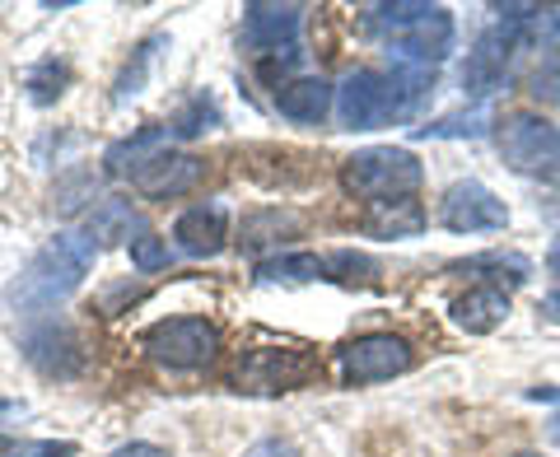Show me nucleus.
<instances>
[{"label":"nucleus","instance_id":"obj_1","mask_svg":"<svg viewBox=\"0 0 560 457\" xmlns=\"http://www.w3.org/2000/svg\"><path fill=\"white\" fill-rule=\"evenodd\" d=\"M434 94V66L397 61L393 70H350L337 90V117L350 131H374L407 121Z\"/></svg>","mask_w":560,"mask_h":457},{"label":"nucleus","instance_id":"obj_2","mask_svg":"<svg viewBox=\"0 0 560 457\" xmlns=\"http://www.w3.org/2000/svg\"><path fill=\"white\" fill-rule=\"evenodd\" d=\"M98 257V243L84 234V228H66L47 243L43 253H33L28 267L14 276V285L5 290V304L24 318H47L51 308L80 290V280L90 276Z\"/></svg>","mask_w":560,"mask_h":457},{"label":"nucleus","instance_id":"obj_3","mask_svg":"<svg viewBox=\"0 0 560 457\" xmlns=\"http://www.w3.org/2000/svg\"><path fill=\"white\" fill-rule=\"evenodd\" d=\"M425 183V168L411 150L401 145H374V150H360L341 164V187L350 197L383 206V201H407L416 197V187Z\"/></svg>","mask_w":560,"mask_h":457},{"label":"nucleus","instance_id":"obj_4","mask_svg":"<svg viewBox=\"0 0 560 457\" xmlns=\"http://www.w3.org/2000/svg\"><path fill=\"white\" fill-rule=\"evenodd\" d=\"M500 160L523 178H556L560 173V127L541 113H510L495 131Z\"/></svg>","mask_w":560,"mask_h":457},{"label":"nucleus","instance_id":"obj_5","mask_svg":"<svg viewBox=\"0 0 560 457\" xmlns=\"http://www.w3.org/2000/svg\"><path fill=\"white\" fill-rule=\"evenodd\" d=\"M323 374V364L300 345H253L234 364L238 392H294Z\"/></svg>","mask_w":560,"mask_h":457},{"label":"nucleus","instance_id":"obj_6","mask_svg":"<svg viewBox=\"0 0 560 457\" xmlns=\"http://www.w3.org/2000/svg\"><path fill=\"white\" fill-rule=\"evenodd\" d=\"M140 345H145V355L164 368H201V364L215 360L220 331L206 318H164V323L145 327Z\"/></svg>","mask_w":560,"mask_h":457},{"label":"nucleus","instance_id":"obj_7","mask_svg":"<svg viewBox=\"0 0 560 457\" xmlns=\"http://www.w3.org/2000/svg\"><path fill=\"white\" fill-rule=\"evenodd\" d=\"M341 374L350 388H364V383H383L397 378L416 364V350L407 337H393V331H364V337L341 345Z\"/></svg>","mask_w":560,"mask_h":457},{"label":"nucleus","instance_id":"obj_8","mask_svg":"<svg viewBox=\"0 0 560 457\" xmlns=\"http://www.w3.org/2000/svg\"><path fill=\"white\" fill-rule=\"evenodd\" d=\"M440 224L453 228V234H490V228H504L510 224V210L504 201L490 191L486 183L467 178V183H453L440 201Z\"/></svg>","mask_w":560,"mask_h":457},{"label":"nucleus","instance_id":"obj_9","mask_svg":"<svg viewBox=\"0 0 560 457\" xmlns=\"http://www.w3.org/2000/svg\"><path fill=\"white\" fill-rule=\"evenodd\" d=\"M24 355L47 378H75L84 368V350L75 341V331H70L66 323H57V318H43L38 327L24 331Z\"/></svg>","mask_w":560,"mask_h":457},{"label":"nucleus","instance_id":"obj_10","mask_svg":"<svg viewBox=\"0 0 560 457\" xmlns=\"http://www.w3.org/2000/svg\"><path fill=\"white\" fill-rule=\"evenodd\" d=\"M201 178H206V164L197 160V154L164 150V154H154L145 168L131 173V187L145 201H173V197H187L191 187H201Z\"/></svg>","mask_w":560,"mask_h":457},{"label":"nucleus","instance_id":"obj_11","mask_svg":"<svg viewBox=\"0 0 560 457\" xmlns=\"http://www.w3.org/2000/svg\"><path fill=\"white\" fill-rule=\"evenodd\" d=\"M300 20L304 10L300 5H267V0H253V5H243V43L261 57H276V51L285 47H300Z\"/></svg>","mask_w":560,"mask_h":457},{"label":"nucleus","instance_id":"obj_12","mask_svg":"<svg viewBox=\"0 0 560 457\" xmlns=\"http://www.w3.org/2000/svg\"><path fill=\"white\" fill-rule=\"evenodd\" d=\"M393 47L401 51V61L411 66H434L453 51V14L444 5H430L425 14H416L407 28L393 33Z\"/></svg>","mask_w":560,"mask_h":457},{"label":"nucleus","instance_id":"obj_13","mask_svg":"<svg viewBox=\"0 0 560 457\" xmlns=\"http://www.w3.org/2000/svg\"><path fill=\"white\" fill-rule=\"evenodd\" d=\"M448 313L467 337H486V331H495L504 318H510V294L500 285H471L467 294L453 298Z\"/></svg>","mask_w":560,"mask_h":457},{"label":"nucleus","instance_id":"obj_14","mask_svg":"<svg viewBox=\"0 0 560 457\" xmlns=\"http://www.w3.org/2000/svg\"><path fill=\"white\" fill-rule=\"evenodd\" d=\"M331 103H337V90L318 75H300V80L276 84V113L290 117V121H308L313 127V121H323L331 113Z\"/></svg>","mask_w":560,"mask_h":457},{"label":"nucleus","instance_id":"obj_15","mask_svg":"<svg viewBox=\"0 0 560 457\" xmlns=\"http://www.w3.org/2000/svg\"><path fill=\"white\" fill-rule=\"evenodd\" d=\"M173 238H178V248L187 257H215L224 248V238H230V228H224V206L183 210L178 224H173Z\"/></svg>","mask_w":560,"mask_h":457},{"label":"nucleus","instance_id":"obj_16","mask_svg":"<svg viewBox=\"0 0 560 457\" xmlns=\"http://www.w3.org/2000/svg\"><path fill=\"white\" fill-rule=\"evenodd\" d=\"M84 234H90L98 248H103V243H136V238H145L150 228H145L140 210L127 197H108V201H98L90 210V220H84Z\"/></svg>","mask_w":560,"mask_h":457},{"label":"nucleus","instance_id":"obj_17","mask_svg":"<svg viewBox=\"0 0 560 457\" xmlns=\"http://www.w3.org/2000/svg\"><path fill=\"white\" fill-rule=\"evenodd\" d=\"M168 127H140L136 136L127 140H117V145H108V154H103V164H108V173H136V168H145L154 154H164L168 150Z\"/></svg>","mask_w":560,"mask_h":457},{"label":"nucleus","instance_id":"obj_18","mask_svg":"<svg viewBox=\"0 0 560 457\" xmlns=\"http://www.w3.org/2000/svg\"><path fill=\"white\" fill-rule=\"evenodd\" d=\"M257 280H290V285L327 280V257H318V253H280V257L257 261Z\"/></svg>","mask_w":560,"mask_h":457},{"label":"nucleus","instance_id":"obj_19","mask_svg":"<svg viewBox=\"0 0 560 457\" xmlns=\"http://www.w3.org/2000/svg\"><path fill=\"white\" fill-rule=\"evenodd\" d=\"M420 224H425V210H420L411 197L370 206V228L378 238H411V234H420Z\"/></svg>","mask_w":560,"mask_h":457},{"label":"nucleus","instance_id":"obj_20","mask_svg":"<svg viewBox=\"0 0 560 457\" xmlns=\"http://www.w3.org/2000/svg\"><path fill=\"white\" fill-rule=\"evenodd\" d=\"M66 84H70V70H66V61H38L28 70V80H24V90H28V98L38 103V108H51L61 94H66Z\"/></svg>","mask_w":560,"mask_h":457},{"label":"nucleus","instance_id":"obj_21","mask_svg":"<svg viewBox=\"0 0 560 457\" xmlns=\"http://www.w3.org/2000/svg\"><path fill=\"white\" fill-rule=\"evenodd\" d=\"M94 191H98V173L94 168H75V173H66V178L57 183V191H51V206H57L61 215H75V210H84L94 201Z\"/></svg>","mask_w":560,"mask_h":457},{"label":"nucleus","instance_id":"obj_22","mask_svg":"<svg viewBox=\"0 0 560 457\" xmlns=\"http://www.w3.org/2000/svg\"><path fill=\"white\" fill-rule=\"evenodd\" d=\"M154 47H164V38H145L140 43L136 51H131V61H127V70H121L117 75V103H127V98H136L140 90H145V80H150V66H154V57H160V51Z\"/></svg>","mask_w":560,"mask_h":457},{"label":"nucleus","instance_id":"obj_23","mask_svg":"<svg viewBox=\"0 0 560 457\" xmlns=\"http://www.w3.org/2000/svg\"><path fill=\"white\" fill-rule=\"evenodd\" d=\"M300 220L290 210H257V215L243 220V243L248 248H261V243H280V234H294Z\"/></svg>","mask_w":560,"mask_h":457},{"label":"nucleus","instance_id":"obj_24","mask_svg":"<svg viewBox=\"0 0 560 457\" xmlns=\"http://www.w3.org/2000/svg\"><path fill=\"white\" fill-rule=\"evenodd\" d=\"M453 271H463V276H481V271H510V280L518 285V280H528L533 276V261L528 257H518V253H481V257H467V261H458Z\"/></svg>","mask_w":560,"mask_h":457},{"label":"nucleus","instance_id":"obj_25","mask_svg":"<svg viewBox=\"0 0 560 457\" xmlns=\"http://www.w3.org/2000/svg\"><path fill=\"white\" fill-rule=\"evenodd\" d=\"M528 94L547 108H560V43H551L547 57L537 61V70L528 75Z\"/></svg>","mask_w":560,"mask_h":457},{"label":"nucleus","instance_id":"obj_26","mask_svg":"<svg viewBox=\"0 0 560 457\" xmlns=\"http://www.w3.org/2000/svg\"><path fill=\"white\" fill-rule=\"evenodd\" d=\"M220 127V108H215V98H206V94H197L187 103V108L178 113V121H173V136H183V140H191V136H206V131H215Z\"/></svg>","mask_w":560,"mask_h":457},{"label":"nucleus","instance_id":"obj_27","mask_svg":"<svg viewBox=\"0 0 560 457\" xmlns=\"http://www.w3.org/2000/svg\"><path fill=\"white\" fill-rule=\"evenodd\" d=\"M0 457H75V444H66V438H10V434H0Z\"/></svg>","mask_w":560,"mask_h":457},{"label":"nucleus","instance_id":"obj_28","mask_svg":"<svg viewBox=\"0 0 560 457\" xmlns=\"http://www.w3.org/2000/svg\"><path fill=\"white\" fill-rule=\"evenodd\" d=\"M486 127V108H471V113H453V117H440L430 127H416L420 136H434V140H448V136H481Z\"/></svg>","mask_w":560,"mask_h":457},{"label":"nucleus","instance_id":"obj_29","mask_svg":"<svg viewBox=\"0 0 560 457\" xmlns=\"http://www.w3.org/2000/svg\"><path fill=\"white\" fill-rule=\"evenodd\" d=\"M131 267L136 271H164L168 267V243L160 238V234H145V238H136L131 243Z\"/></svg>","mask_w":560,"mask_h":457},{"label":"nucleus","instance_id":"obj_30","mask_svg":"<svg viewBox=\"0 0 560 457\" xmlns=\"http://www.w3.org/2000/svg\"><path fill=\"white\" fill-rule=\"evenodd\" d=\"M331 271H341L337 280H346V285H355V280H374L378 267L360 253H337V257H327V280H331Z\"/></svg>","mask_w":560,"mask_h":457},{"label":"nucleus","instance_id":"obj_31","mask_svg":"<svg viewBox=\"0 0 560 457\" xmlns=\"http://www.w3.org/2000/svg\"><path fill=\"white\" fill-rule=\"evenodd\" d=\"M243 457H300V448H294L290 438H261V444H253Z\"/></svg>","mask_w":560,"mask_h":457},{"label":"nucleus","instance_id":"obj_32","mask_svg":"<svg viewBox=\"0 0 560 457\" xmlns=\"http://www.w3.org/2000/svg\"><path fill=\"white\" fill-rule=\"evenodd\" d=\"M113 457H168L160 444H140V438H136V444H121Z\"/></svg>","mask_w":560,"mask_h":457},{"label":"nucleus","instance_id":"obj_33","mask_svg":"<svg viewBox=\"0 0 560 457\" xmlns=\"http://www.w3.org/2000/svg\"><path fill=\"white\" fill-rule=\"evenodd\" d=\"M541 313H547L551 323H560V290H556V294H547V298H541Z\"/></svg>","mask_w":560,"mask_h":457},{"label":"nucleus","instance_id":"obj_34","mask_svg":"<svg viewBox=\"0 0 560 457\" xmlns=\"http://www.w3.org/2000/svg\"><path fill=\"white\" fill-rule=\"evenodd\" d=\"M547 271H551V276H560V238L551 243V253H547Z\"/></svg>","mask_w":560,"mask_h":457},{"label":"nucleus","instance_id":"obj_35","mask_svg":"<svg viewBox=\"0 0 560 457\" xmlns=\"http://www.w3.org/2000/svg\"><path fill=\"white\" fill-rule=\"evenodd\" d=\"M528 397H533V401H560V388H533Z\"/></svg>","mask_w":560,"mask_h":457},{"label":"nucleus","instance_id":"obj_36","mask_svg":"<svg viewBox=\"0 0 560 457\" xmlns=\"http://www.w3.org/2000/svg\"><path fill=\"white\" fill-rule=\"evenodd\" d=\"M547 438H551V444L560 448V415H556V420H547Z\"/></svg>","mask_w":560,"mask_h":457},{"label":"nucleus","instance_id":"obj_37","mask_svg":"<svg viewBox=\"0 0 560 457\" xmlns=\"http://www.w3.org/2000/svg\"><path fill=\"white\" fill-rule=\"evenodd\" d=\"M514 457H541V453H514Z\"/></svg>","mask_w":560,"mask_h":457}]
</instances>
